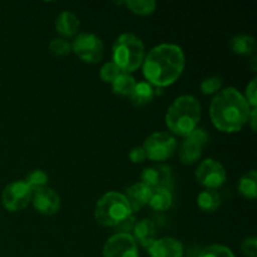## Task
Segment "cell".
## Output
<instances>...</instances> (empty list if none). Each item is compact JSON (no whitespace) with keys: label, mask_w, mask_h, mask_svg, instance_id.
<instances>
[{"label":"cell","mask_w":257,"mask_h":257,"mask_svg":"<svg viewBox=\"0 0 257 257\" xmlns=\"http://www.w3.org/2000/svg\"><path fill=\"white\" fill-rule=\"evenodd\" d=\"M185 68L183 50L176 44H160L150 50L142 63L143 75L150 84L167 87L181 77Z\"/></svg>","instance_id":"1"},{"label":"cell","mask_w":257,"mask_h":257,"mask_svg":"<svg viewBox=\"0 0 257 257\" xmlns=\"http://www.w3.org/2000/svg\"><path fill=\"white\" fill-rule=\"evenodd\" d=\"M252 108L235 88L220 90L210 105V117L213 125L225 133H235L248 123Z\"/></svg>","instance_id":"2"},{"label":"cell","mask_w":257,"mask_h":257,"mask_svg":"<svg viewBox=\"0 0 257 257\" xmlns=\"http://www.w3.org/2000/svg\"><path fill=\"white\" fill-rule=\"evenodd\" d=\"M201 119V104L192 95H181L172 102L166 113L168 130L181 137H187L197 128Z\"/></svg>","instance_id":"3"},{"label":"cell","mask_w":257,"mask_h":257,"mask_svg":"<svg viewBox=\"0 0 257 257\" xmlns=\"http://www.w3.org/2000/svg\"><path fill=\"white\" fill-rule=\"evenodd\" d=\"M113 63L123 73H132L142 65L145 60V45L135 34L124 33L113 44Z\"/></svg>","instance_id":"4"},{"label":"cell","mask_w":257,"mask_h":257,"mask_svg":"<svg viewBox=\"0 0 257 257\" xmlns=\"http://www.w3.org/2000/svg\"><path fill=\"white\" fill-rule=\"evenodd\" d=\"M132 215L133 212L127 198L119 192H107L95 205V220L105 227H117L122 221Z\"/></svg>","instance_id":"5"},{"label":"cell","mask_w":257,"mask_h":257,"mask_svg":"<svg viewBox=\"0 0 257 257\" xmlns=\"http://www.w3.org/2000/svg\"><path fill=\"white\" fill-rule=\"evenodd\" d=\"M142 148L146 158L156 162H162L172 157L177 148V141L167 132H156L146 138Z\"/></svg>","instance_id":"6"},{"label":"cell","mask_w":257,"mask_h":257,"mask_svg":"<svg viewBox=\"0 0 257 257\" xmlns=\"http://www.w3.org/2000/svg\"><path fill=\"white\" fill-rule=\"evenodd\" d=\"M72 52H74L75 55L83 62L95 64L102 60L104 54V45L99 37L93 33L84 32L79 33L73 40Z\"/></svg>","instance_id":"7"},{"label":"cell","mask_w":257,"mask_h":257,"mask_svg":"<svg viewBox=\"0 0 257 257\" xmlns=\"http://www.w3.org/2000/svg\"><path fill=\"white\" fill-rule=\"evenodd\" d=\"M33 190L24 181H15L5 186L2 193L3 206L10 212L20 211L29 205Z\"/></svg>","instance_id":"8"},{"label":"cell","mask_w":257,"mask_h":257,"mask_svg":"<svg viewBox=\"0 0 257 257\" xmlns=\"http://www.w3.org/2000/svg\"><path fill=\"white\" fill-rule=\"evenodd\" d=\"M195 176L200 185L210 190L221 187L226 181L225 167L212 158L202 161L196 168Z\"/></svg>","instance_id":"9"},{"label":"cell","mask_w":257,"mask_h":257,"mask_svg":"<svg viewBox=\"0 0 257 257\" xmlns=\"http://www.w3.org/2000/svg\"><path fill=\"white\" fill-rule=\"evenodd\" d=\"M103 257H138L137 243L130 233H115L103 247Z\"/></svg>","instance_id":"10"},{"label":"cell","mask_w":257,"mask_h":257,"mask_svg":"<svg viewBox=\"0 0 257 257\" xmlns=\"http://www.w3.org/2000/svg\"><path fill=\"white\" fill-rule=\"evenodd\" d=\"M35 210L45 216L54 215L60 208V197L53 188L44 186L33 190L32 200Z\"/></svg>","instance_id":"11"},{"label":"cell","mask_w":257,"mask_h":257,"mask_svg":"<svg viewBox=\"0 0 257 257\" xmlns=\"http://www.w3.org/2000/svg\"><path fill=\"white\" fill-rule=\"evenodd\" d=\"M141 180H142V183H145L152 190L167 188V190L172 191L173 176L170 166L157 165L145 168L141 173Z\"/></svg>","instance_id":"12"},{"label":"cell","mask_w":257,"mask_h":257,"mask_svg":"<svg viewBox=\"0 0 257 257\" xmlns=\"http://www.w3.org/2000/svg\"><path fill=\"white\" fill-rule=\"evenodd\" d=\"M147 251L151 257H182L183 245L177 238L162 237L153 241Z\"/></svg>","instance_id":"13"},{"label":"cell","mask_w":257,"mask_h":257,"mask_svg":"<svg viewBox=\"0 0 257 257\" xmlns=\"http://www.w3.org/2000/svg\"><path fill=\"white\" fill-rule=\"evenodd\" d=\"M151 195H152V188L148 187L142 182L130 186L124 193L133 213L140 211L143 206L150 203Z\"/></svg>","instance_id":"14"},{"label":"cell","mask_w":257,"mask_h":257,"mask_svg":"<svg viewBox=\"0 0 257 257\" xmlns=\"http://www.w3.org/2000/svg\"><path fill=\"white\" fill-rule=\"evenodd\" d=\"M133 240L142 247L148 248L156 240V227L151 220H141L133 227Z\"/></svg>","instance_id":"15"},{"label":"cell","mask_w":257,"mask_h":257,"mask_svg":"<svg viewBox=\"0 0 257 257\" xmlns=\"http://www.w3.org/2000/svg\"><path fill=\"white\" fill-rule=\"evenodd\" d=\"M79 19L77 15L73 14L72 12H62L57 17L55 20V29L60 35L65 38H72L77 34L78 29H79Z\"/></svg>","instance_id":"16"},{"label":"cell","mask_w":257,"mask_h":257,"mask_svg":"<svg viewBox=\"0 0 257 257\" xmlns=\"http://www.w3.org/2000/svg\"><path fill=\"white\" fill-rule=\"evenodd\" d=\"M203 146L193 141L192 138L186 137L185 141L181 145L178 151V157L183 165H193L197 162L202 155Z\"/></svg>","instance_id":"17"},{"label":"cell","mask_w":257,"mask_h":257,"mask_svg":"<svg viewBox=\"0 0 257 257\" xmlns=\"http://www.w3.org/2000/svg\"><path fill=\"white\" fill-rule=\"evenodd\" d=\"M255 38L247 34H238L233 37L230 42V48L235 54L248 57L255 52Z\"/></svg>","instance_id":"18"},{"label":"cell","mask_w":257,"mask_h":257,"mask_svg":"<svg viewBox=\"0 0 257 257\" xmlns=\"http://www.w3.org/2000/svg\"><path fill=\"white\" fill-rule=\"evenodd\" d=\"M237 190L246 200H255L257 195V173L255 170L248 171L238 181Z\"/></svg>","instance_id":"19"},{"label":"cell","mask_w":257,"mask_h":257,"mask_svg":"<svg viewBox=\"0 0 257 257\" xmlns=\"http://www.w3.org/2000/svg\"><path fill=\"white\" fill-rule=\"evenodd\" d=\"M197 205L201 211L207 213H212L217 211V208L221 206V196L216 190H210L206 188L205 191L198 195Z\"/></svg>","instance_id":"20"},{"label":"cell","mask_w":257,"mask_h":257,"mask_svg":"<svg viewBox=\"0 0 257 257\" xmlns=\"http://www.w3.org/2000/svg\"><path fill=\"white\" fill-rule=\"evenodd\" d=\"M153 97H155V90H153L152 85L148 82H140L136 83V87L132 94L130 95V99L132 104L142 107V105L148 104L153 99Z\"/></svg>","instance_id":"21"},{"label":"cell","mask_w":257,"mask_h":257,"mask_svg":"<svg viewBox=\"0 0 257 257\" xmlns=\"http://www.w3.org/2000/svg\"><path fill=\"white\" fill-rule=\"evenodd\" d=\"M172 191L167 190V188H155V190H152V195H151L148 205L155 211H166L172 206Z\"/></svg>","instance_id":"22"},{"label":"cell","mask_w":257,"mask_h":257,"mask_svg":"<svg viewBox=\"0 0 257 257\" xmlns=\"http://www.w3.org/2000/svg\"><path fill=\"white\" fill-rule=\"evenodd\" d=\"M136 87V80L132 75L122 73L112 82V90L120 97H130Z\"/></svg>","instance_id":"23"},{"label":"cell","mask_w":257,"mask_h":257,"mask_svg":"<svg viewBox=\"0 0 257 257\" xmlns=\"http://www.w3.org/2000/svg\"><path fill=\"white\" fill-rule=\"evenodd\" d=\"M120 4L125 5L132 13L137 15H150L156 10V2L153 0H127Z\"/></svg>","instance_id":"24"},{"label":"cell","mask_w":257,"mask_h":257,"mask_svg":"<svg viewBox=\"0 0 257 257\" xmlns=\"http://www.w3.org/2000/svg\"><path fill=\"white\" fill-rule=\"evenodd\" d=\"M49 52L54 57H65L72 52V44L63 38H57L49 43Z\"/></svg>","instance_id":"25"},{"label":"cell","mask_w":257,"mask_h":257,"mask_svg":"<svg viewBox=\"0 0 257 257\" xmlns=\"http://www.w3.org/2000/svg\"><path fill=\"white\" fill-rule=\"evenodd\" d=\"M28 186H29L32 190H35V188L44 187L48 183V175L42 170H34L27 176L24 181Z\"/></svg>","instance_id":"26"},{"label":"cell","mask_w":257,"mask_h":257,"mask_svg":"<svg viewBox=\"0 0 257 257\" xmlns=\"http://www.w3.org/2000/svg\"><path fill=\"white\" fill-rule=\"evenodd\" d=\"M197 257H235L232 251L222 245H211L203 248Z\"/></svg>","instance_id":"27"},{"label":"cell","mask_w":257,"mask_h":257,"mask_svg":"<svg viewBox=\"0 0 257 257\" xmlns=\"http://www.w3.org/2000/svg\"><path fill=\"white\" fill-rule=\"evenodd\" d=\"M222 88V79L218 77H208L201 83V92L206 95L218 93Z\"/></svg>","instance_id":"28"},{"label":"cell","mask_w":257,"mask_h":257,"mask_svg":"<svg viewBox=\"0 0 257 257\" xmlns=\"http://www.w3.org/2000/svg\"><path fill=\"white\" fill-rule=\"evenodd\" d=\"M122 73H123L122 70H120L114 63L109 62V63H105V64L100 68L99 75H100V79H102L103 82L112 83L113 80H114L118 75L122 74Z\"/></svg>","instance_id":"29"},{"label":"cell","mask_w":257,"mask_h":257,"mask_svg":"<svg viewBox=\"0 0 257 257\" xmlns=\"http://www.w3.org/2000/svg\"><path fill=\"white\" fill-rule=\"evenodd\" d=\"M241 251H242L245 257H257V238H245L241 243Z\"/></svg>","instance_id":"30"},{"label":"cell","mask_w":257,"mask_h":257,"mask_svg":"<svg viewBox=\"0 0 257 257\" xmlns=\"http://www.w3.org/2000/svg\"><path fill=\"white\" fill-rule=\"evenodd\" d=\"M256 92H257V82L256 79H252L246 87V97L245 99L247 100L248 105L251 108H256L257 105V98H256Z\"/></svg>","instance_id":"31"},{"label":"cell","mask_w":257,"mask_h":257,"mask_svg":"<svg viewBox=\"0 0 257 257\" xmlns=\"http://www.w3.org/2000/svg\"><path fill=\"white\" fill-rule=\"evenodd\" d=\"M130 160L133 163H142L146 160V153L142 147H135L130 151Z\"/></svg>","instance_id":"32"},{"label":"cell","mask_w":257,"mask_h":257,"mask_svg":"<svg viewBox=\"0 0 257 257\" xmlns=\"http://www.w3.org/2000/svg\"><path fill=\"white\" fill-rule=\"evenodd\" d=\"M135 217L132 216H130L128 218H125L124 221H122V222L119 223V225L117 226L118 230L120 231V233H128V231L133 230V227H135Z\"/></svg>","instance_id":"33"},{"label":"cell","mask_w":257,"mask_h":257,"mask_svg":"<svg viewBox=\"0 0 257 257\" xmlns=\"http://www.w3.org/2000/svg\"><path fill=\"white\" fill-rule=\"evenodd\" d=\"M248 122H250L251 130L255 132L256 131V108H252L250 113V117H248Z\"/></svg>","instance_id":"34"},{"label":"cell","mask_w":257,"mask_h":257,"mask_svg":"<svg viewBox=\"0 0 257 257\" xmlns=\"http://www.w3.org/2000/svg\"><path fill=\"white\" fill-rule=\"evenodd\" d=\"M251 68H252V72H256V55L253 54L252 59H251Z\"/></svg>","instance_id":"35"}]
</instances>
